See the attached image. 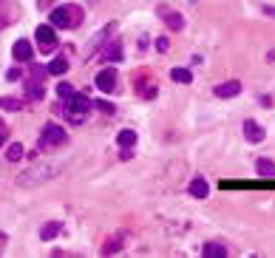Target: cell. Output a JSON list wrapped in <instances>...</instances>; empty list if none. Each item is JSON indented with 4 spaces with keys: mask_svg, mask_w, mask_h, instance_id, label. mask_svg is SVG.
Returning <instances> with one entry per match:
<instances>
[{
    "mask_svg": "<svg viewBox=\"0 0 275 258\" xmlns=\"http://www.w3.org/2000/svg\"><path fill=\"white\" fill-rule=\"evenodd\" d=\"M256 167H258V173H261L264 179H272L275 176V162L272 159H258Z\"/></svg>",
    "mask_w": 275,
    "mask_h": 258,
    "instance_id": "19",
    "label": "cell"
},
{
    "mask_svg": "<svg viewBox=\"0 0 275 258\" xmlns=\"http://www.w3.org/2000/svg\"><path fill=\"white\" fill-rule=\"evenodd\" d=\"M105 62H119V60H122V46H119V43H116V40H114V43H108V49H105Z\"/></svg>",
    "mask_w": 275,
    "mask_h": 258,
    "instance_id": "15",
    "label": "cell"
},
{
    "mask_svg": "<svg viewBox=\"0 0 275 258\" xmlns=\"http://www.w3.org/2000/svg\"><path fill=\"white\" fill-rule=\"evenodd\" d=\"M116 142H119V147H134L136 145V131H131V128L119 131V134H116Z\"/></svg>",
    "mask_w": 275,
    "mask_h": 258,
    "instance_id": "17",
    "label": "cell"
},
{
    "mask_svg": "<svg viewBox=\"0 0 275 258\" xmlns=\"http://www.w3.org/2000/svg\"><path fill=\"white\" fill-rule=\"evenodd\" d=\"M23 154H26V150H23V145H20V142H14V145L6 147V159L9 162H20V159H23Z\"/></svg>",
    "mask_w": 275,
    "mask_h": 258,
    "instance_id": "20",
    "label": "cell"
},
{
    "mask_svg": "<svg viewBox=\"0 0 275 258\" xmlns=\"http://www.w3.org/2000/svg\"><path fill=\"white\" fill-rule=\"evenodd\" d=\"M62 170H66V162H54V159H49V162H43V165L29 167V170H26L23 176L17 179V184H20V187H37V184L57 179Z\"/></svg>",
    "mask_w": 275,
    "mask_h": 258,
    "instance_id": "1",
    "label": "cell"
},
{
    "mask_svg": "<svg viewBox=\"0 0 275 258\" xmlns=\"http://www.w3.org/2000/svg\"><path fill=\"white\" fill-rule=\"evenodd\" d=\"M267 62H275V49H272V51H269V54H267Z\"/></svg>",
    "mask_w": 275,
    "mask_h": 258,
    "instance_id": "25",
    "label": "cell"
},
{
    "mask_svg": "<svg viewBox=\"0 0 275 258\" xmlns=\"http://www.w3.org/2000/svg\"><path fill=\"white\" fill-rule=\"evenodd\" d=\"M34 40H37V49L43 51V54H51V51L57 49V31H54V26H37Z\"/></svg>",
    "mask_w": 275,
    "mask_h": 258,
    "instance_id": "5",
    "label": "cell"
},
{
    "mask_svg": "<svg viewBox=\"0 0 275 258\" xmlns=\"http://www.w3.org/2000/svg\"><path fill=\"white\" fill-rule=\"evenodd\" d=\"M12 57L17 62H29L31 57H34V49H31L29 40H17V43H14V49H12Z\"/></svg>",
    "mask_w": 275,
    "mask_h": 258,
    "instance_id": "8",
    "label": "cell"
},
{
    "mask_svg": "<svg viewBox=\"0 0 275 258\" xmlns=\"http://www.w3.org/2000/svg\"><path fill=\"white\" fill-rule=\"evenodd\" d=\"M88 111H91V99H88L86 94H77V91L68 97L66 105H62V114L68 117V122H71V125H80L82 119H86Z\"/></svg>",
    "mask_w": 275,
    "mask_h": 258,
    "instance_id": "3",
    "label": "cell"
},
{
    "mask_svg": "<svg viewBox=\"0 0 275 258\" xmlns=\"http://www.w3.org/2000/svg\"><path fill=\"white\" fill-rule=\"evenodd\" d=\"M51 26L54 29H77V26L82 23V9L77 6V3H62V6H57L54 12H51Z\"/></svg>",
    "mask_w": 275,
    "mask_h": 258,
    "instance_id": "2",
    "label": "cell"
},
{
    "mask_svg": "<svg viewBox=\"0 0 275 258\" xmlns=\"http://www.w3.org/2000/svg\"><path fill=\"white\" fill-rule=\"evenodd\" d=\"M202 255L204 258H227V247H221V244H204L202 247Z\"/></svg>",
    "mask_w": 275,
    "mask_h": 258,
    "instance_id": "16",
    "label": "cell"
},
{
    "mask_svg": "<svg viewBox=\"0 0 275 258\" xmlns=\"http://www.w3.org/2000/svg\"><path fill=\"white\" fill-rule=\"evenodd\" d=\"M43 97H46V85L40 80L26 82V99H29V102H37V99H43Z\"/></svg>",
    "mask_w": 275,
    "mask_h": 258,
    "instance_id": "10",
    "label": "cell"
},
{
    "mask_svg": "<svg viewBox=\"0 0 275 258\" xmlns=\"http://www.w3.org/2000/svg\"><path fill=\"white\" fill-rule=\"evenodd\" d=\"M156 49H159V51H167V40H165V37H159V40H156Z\"/></svg>",
    "mask_w": 275,
    "mask_h": 258,
    "instance_id": "24",
    "label": "cell"
},
{
    "mask_svg": "<svg viewBox=\"0 0 275 258\" xmlns=\"http://www.w3.org/2000/svg\"><path fill=\"white\" fill-rule=\"evenodd\" d=\"M159 14H165V23L171 26L173 31H179L184 26V17H182V14H179V12H171L167 6H159Z\"/></svg>",
    "mask_w": 275,
    "mask_h": 258,
    "instance_id": "11",
    "label": "cell"
},
{
    "mask_svg": "<svg viewBox=\"0 0 275 258\" xmlns=\"http://www.w3.org/2000/svg\"><path fill=\"white\" fill-rule=\"evenodd\" d=\"M171 80L173 82H182V85H190V82H193V74H190L187 68H173V71H171Z\"/></svg>",
    "mask_w": 275,
    "mask_h": 258,
    "instance_id": "18",
    "label": "cell"
},
{
    "mask_svg": "<svg viewBox=\"0 0 275 258\" xmlns=\"http://www.w3.org/2000/svg\"><path fill=\"white\" fill-rule=\"evenodd\" d=\"M20 99L17 97H0V108H6V111H20Z\"/></svg>",
    "mask_w": 275,
    "mask_h": 258,
    "instance_id": "21",
    "label": "cell"
},
{
    "mask_svg": "<svg viewBox=\"0 0 275 258\" xmlns=\"http://www.w3.org/2000/svg\"><path fill=\"white\" fill-rule=\"evenodd\" d=\"M57 94H60V97H71V94H74V88L68 85V82H60V85H57Z\"/></svg>",
    "mask_w": 275,
    "mask_h": 258,
    "instance_id": "23",
    "label": "cell"
},
{
    "mask_svg": "<svg viewBox=\"0 0 275 258\" xmlns=\"http://www.w3.org/2000/svg\"><path fill=\"white\" fill-rule=\"evenodd\" d=\"M68 142V131H62L60 125H46L43 134H40V147H60Z\"/></svg>",
    "mask_w": 275,
    "mask_h": 258,
    "instance_id": "4",
    "label": "cell"
},
{
    "mask_svg": "<svg viewBox=\"0 0 275 258\" xmlns=\"http://www.w3.org/2000/svg\"><path fill=\"white\" fill-rule=\"evenodd\" d=\"M264 12H267V14H272V17H275V9H272V6H264Z\"/></svg>",
    "mask_w": 275,
    "mask_h": 258,
    "instance_id": "26",
    "label": "cell"
},
{
    "mask_svg": "<svg viewBox=\"0 0 275 258\" xmlns=\"http://www.w3.org/2000/svg\"><path fill=\"white\" fill-rule=\"evenodd\" d=\"M46 68H49V74H54V77H62V74L68 71V60H66V57H54Z\"/></svg>",
    "mask_w": 275,
    "mask_h": 258,
    "instance_id": "14",
    "label": "cell"
},
{
    "mask_svg": "<svg viewBox=\"0 0 275 258\" xmlns=\"http://www.w3.org/2000/svg\"><path fill=\"white\" fill-rule=\"evenodd\" d=\"M3 142H6V134H0V147H3Z\"/></svg>",
    "mask_w": 275,
    "mask_h": 258,
    "instance_id": "27",
    "label": "cell"
},
{
    "mask_svg": "<svg viewBox=\"0 0 275 258\" xmlns=\"http://www.w3.org/2000/svg\"><path fill=\"white\" fill-rule=\"evenodd\" d=\"M244 136H247V142H252V145H258V142H264V128L256 122V119H247L244 122Z\"/></svg>",
    "mask_w": 275,
    "mask_h": 258,
    "instance_id": "9",
    "label": "cell"
},
{
    "mask_svg": "<svg viewBox=\"0 0 275 258\" xmlns=\"http://www.w3.org/2000/svg\"><path fill=\"white\" fill-rule=\"evenodd\" d=\"M239 94H241L239 80H227V82H221V85H216V97L219 99H232V97H239Z\"/></svg>",
    "mask_w": 275,
    "mask_h": 258,
    "instance_id": "7",
    "label": "cell"
},
{
    "mask_svg": "<svg viewBox=\"0 0 275 258\" xmlns=\"http://www.w3.org/2000/svg\"><path fill=\"white\" fill-rule=\"evenodd\" d=\"M60 230H62V221H49V224H43V227H40V239H43V241H51V239H57V235H60Z\"/></svg>",
    "mask_w": 275,
    "mask_h": 258,
    "instance_id": "13",
    "label": "cell"
},
{
    "mask_svg": "<svg viewBox=\"0 0 275 258\" xmlns=\"http://www.w3.org/2000/svg\"><path fill=\"white\" fill-rule=\"evenodd\" d=\"M190 196H193V199H207L210 196V184L204 182L202 176L193 179V182H190Z\"/></svg>",
    "mask_w": 275,
    "mask_h": 258,
    "instance_id": "12",
    "label": "cell"
},
{
    "mask_svg": "<svg viewBox=\"0 0 275 258\" xmlns=\"http://www.w3.org/2000/svg\"><path fill=\"white\" fill-rule=\"evenodd\" d=\"M94 108H99V111H102V114H114V105H111V102H105V99H99V102H94Z\"/></svg>",
    "mask_w": 275,
    "mask_h": 258,
    "instance_id": "22",
    "label": "cell"
},
{
    "mask_svg": "<svg viewBox=\"0 0 275 258\" xmlns=\"http://www.w3.org/2000/svg\"><path fill=\"white\" fill-rule=\"evenodd\" d=\"M94 85H97L102 94H111V91L116 88V71H114V68H102V71L97 74Z\"/></svg>",
    "mask_w": 275,
    "mask_h": 258,
    "instance_id": "6",
    "label": "cell"
},
{
    "mask_svg": "<svg viewBox=\"0 0 275 258\" xmlns=\"http://www.w3.org/2000/svg\"><path fill=\"white\" fill-rule=\"evenodd\" d=\"M0 134H6V125H3V122H0Z\"/></svg>",
    "mask_w": 275,
    "mask_h": 258,
    "instance_id": "28",
    "label": "cell"
}]
</instances>
